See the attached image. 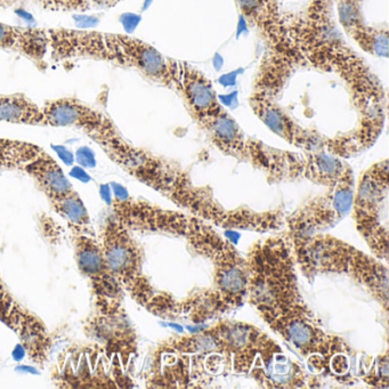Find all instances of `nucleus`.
I'll use <instances>...</instances> for the list:
<instances>
[{
  "label": "nucleus",
  "mask_w": 389,
  "mask_h": 389,
  "mask_svg": "<svg viewBox=\"0 0 389 389\" xmlns=\"http://www.w3.org/2000/svg\"><path fill=\"white\" fill-rule=\"evenodd\" d=\"M111 214L134 234H167L186 241L194 253L208 259L215 268L214 287L207 289L223 312L247 301L246 259L214 225L185 211L169 210L135 196H113Z\"/></svg>",
  "instance_id": "2"
},
{
  "label": "nucleus",
  "mask_w": 389,
  "mask_h": 389,
  "mask_svg": "<svg viewBox=\"0 0 389 389\" xmlns=\"http://www.w3.org/2000/svg\"><path fill=\"white\" fill-rule=\"evenodd\" d=\"M348 36L353 38L362 51L372 56L388 57V31L373 29L362 23L348 33Z\"/></svg>",
  "instance_id": "21"
},
{
  "label": "nucleus",
  "mask_w": 389,
  "mask_h": 389,
  "mask_svg": "<svg viewBox=\"0 0 389 389\" xmlns=\"http://www.w3.org/2000/svg\"><path fill=\"white\" fill-rule=\"evenodd\" d=\"M354 1H357V3H361V0H354Z\"/></svg>",
  "instance_id": "26"
},
{
  "label": "nucleus",
  "mask_w": 389,
  "mask_h": 389,
  "mask_svg": "<svg viewBox=\"0 0 389 389\" xmlns=\"http://www.w3.org/2000/svg\"><path fill=\"white\" fill-rule=\"evenodd\" d=\"M388 160L372 164L354 191V220L374 257L388 262Z\"/></svg>",
  "instance_id": "9"
},
{
  "label": "nucleus",
  "mask_w": 389,
  "mask_h": 389,
  "mask_svg": "<svg viewBox=\"0 0 389 389\" xmlns=\"http://www.w3.org/2000/svg\"><path fill=\"white\" fill-rule=\"evenodd\" d=\"M0 122L39 126L40 105L21 92H0Z\"/></svg>",
  "instance_id": "19"
},
{
  "label": "nucleus",
  "mask_w": 389,
  "mask_h": 389,
  "mask_svg": "<svg viewBox=\"0 0 389 389\" xmlns=\"http://www.w3.org/2000/svg\"><path fill=\"white\" fill-rule=\"evenodd\" d=\"M49 56L54 61L90 60L131 70L169 88L168 59L142 39L124 33L49 28Z\"/></svg>",
  "instance_id": "5"
},
{
  "label": "nucleus",
  "mask_w": 389,
  "mask_h": 389,
  "mask_svg": "<svg viewBox=\"0 0 389 389\" xmlns=\"http://www.w3.org/2000/svg\"><path fill=\"white\" fill-rule=\"evenodd\" d=\"M39 127L75 129L97 144L119 131L110 116L79 98H54L40 105Z\"/></svg>",
  "instance_id": "14"
},
{
  "label": "nucleus",
  "mask_w": 389,
  "mask_h": 389,
  "mask_svg": "<svg viewBox=\"0 0 389 389\" xmlns=\"http://www.w3.org/2000/svg\"><path fill=\"white\" fill-rule=\"evenodd\" d=\"M368 385L377 388H387L388 387V353L385 352L383 355L379 357L374 361L370 373L363 378Z\"/></svg>",
  "instance_id": "23"
},
{
  "label": "nucleus",
  "mask_w": 389,
  "mask_h": 389,
  "mask_svg": "<svg viewBox=\"0 0 389 389\" xmlns=\"http://www.w3.org/2000/svg\"><path fill=\"white\" fill-rule=\"evenodd\" d=\"M68 229L78 270L90 285L94 311L104 315L127 313L125 292L107 265L97 233L73 227Z\"/></svg>",
  "instance_id": "10"
},
{
  "label": "nucleus",
  "mask_w": 389,
  "mask_h": 389,
  "mask_svg": "<svg viewBox=\"0 0 389 389\" xmlns=\"http://www.w3.org/2000/svg\"><path fill=\"white\" fill-rule=\"evenodd\" d=\"M59 388H128L129 373L97 345H72L61 352L52 369Z\"/></svg>",
  "instance_id": "8"
},
{
  "label": "nucleus",
  "mask_w": 389,
  "mask_h": 389,
  "mask_svg": "<svg viewBox=\"0 0 389 389\" xmlns=\"http://www.w3.org/2000/svg\"><path fill=\"white\" fill-rule=\"evenodd\" d=\"M0 322L18 339L31 362L44 368L51 359L54 336L45 322L11 292L0 272Z\"/></svg>",
  "instance_id": "12"
},
{
  "label": "nucleus",
  "mask_w": 389,
  "mask_h": 389,
  "mask_svg": "<svg viewBox=\"0 0 389 389\" xmlns=\"http://www.w3.org/2000/svg\"><path fill=\"white\" fill-rule=\"evenodd\" d=\"M113 164L145 186L170 200L187 214L223 229L277 232L285 224L281 209L255 211L247 207L225 209L208 186L194 184L191 175L175 161L136 146L121 131L98 144Z\"/></svg>",
  "instance_id": "1"
},
{
  "label": "nucleus",
  "mask_w": 389,
  "mask_h": 389,
  "mask_svg": "<svg viewBox=\"0 0 389 389\" xmlns=\"http://www.w3.org/2000/svg\"><path fill=\"white\" fill-rule=\"evenodd\" d=\"M53 210L63 220H66L68 227L83 229V231H94L92 220L86 205L81 199L77 191L73 190L61 199L51 205Z\"/></svg>",
  "instance_id": "20"
},
{
  "label": "nucleus",
  "mask_w": 389,
  "mask_h": 389,
  "mask_svg": "<svg viewBox=\"0 0 389 389\" xmlns=\"http://www.w3.org/2000/svg\"><path fill=\"white\" fill-rule=\"evenodd\" d=\"M159 346L187 357H216V366L253 378L266 388L312 387L305 369L274 339L246 322L220 320L193 336L172 337Z\"/></svg>",
  "instance_id": "3"
},
{
  "label": "nucleus",
  "mask_w": 389,
  "mask_h": 389,
  "mask_svg": "<svg viewBox=\"0 0 389 389\" xmlns=\"http://www.w3.org/2000/svg\"><path fill=\"white\" fill-rule=\"evenodd\" d=\"M354 191V177L327 187V192L309 200L285 218V233L290 239H303L333 229L351 213Z\"/></svg>",
  "instance_id": "11"
},
{
  "label": "nucleus",
  "mask_w": 389,
  "mask_h": 389,
  "mask_svg": "<svg viewBox=\"0 0 389 389\" xmlns=\"http://www.w3.org/2000/svg\"><path fill=\"white\" fill-rule=\"evenodd\" d=\"M97 237L107 265L125 294L157 318H179V300L159 290L144 272V251L134 233L107 211Z\"/></svg>",
  "instance_id": "7"
},
{
  "label": "nucleus",
  "mask_w": 389,
  "mask_h": 389,
  "mask_svg": "<svg viewBox=\"0 0 389 389\" xmlns=\"http://www.w3.org/2000/svg\"><path fill=\"white\" fill-rule=\"evenodd\" d=\"M289 240L298 268L311 282L318 275H346L366 289L383 312L388 313L386 263L327 233Z\"/></svg>",
  "instance_id": "6"
},
{
  "label": "nucleus",
  "mask_w": 389,
  "mask_h": 389,
  "mask_svg": "<svg viewBox=\"0 0 389 389\" xmlns=\"http://www.w3.org/2000/svg\"><path fill=\"white\" fill-rule=\"evenodd\" d=\"M0 49L20 54L38 66L42 64L49 55L47 29L0 21Z\"/></svg>",
  "instance_id": "18"
},
{
  "label": "nucleus",
  "mask_w": 389,
  "mask_h": 389,
  "mask_svg": "<svg viewBox=\"0 0 389 389\" xmlns=\"http://www.w3.org/2000/svg\"><path fill=\"white\" fill-rule=\"evenodd\" d=\"M42 8L51 12H87L92 8L88 0H36Z\"/></svg>",
  "instance_id": "22"
},
{
  "label": "nucleus",
  "mask_w": 389,
  "mask_h": 389,
  "mask_svg": "<svg viewBox=\"0 0 389 389\" xmlns=\"http://www.w3.org/2000/svg\"><path fill=\"white\" fill-rule=\"evenodd\" d=\"M216 149L227 157L249 162L268 174L272 168L274 148L250 138L225 109L198 124Z\"/></svg>",
  "instance_id": "13"
},
{
  "label": "nucleus",
  "mask_w": 389,
  "mask_h": 389,
  "mask_svg": "<svg viewBox=\"0 0 389 389\" xmlns=\"http://www.w3.org/2000/svg\"><path fill=\"white\" fill-rule=\"evenodd\" d=\"M83 333L90 342L101 347L107 357L116 359L129 373L137 355L138 340L127 313L104 315L92 311L83 322Z\"/></svg>",
  "instance_id": "15"
},
{
  "label": "nucleus",
  "mask_w": 389,
  "mask_h": 389,
  "mask_svg": "<svg viewBox=\"0 0 389 389\" xmlns=\"http://www.w3.org/2000/svg\"><path fill=\"white\" fill-rule=\"evenodd\" d=\"M22 0H0V8H11L21 3Z\"/></svg>",
  "instance_id": "25"
},
{
  "label": "nucleus",
  "mask_w": 389,
  "mask_h": 389,
  "mask_svg": "<svg viewBox=\"0 0 389 389\" xmlns=\"http://www.w3.org/2000/svg\"><path fill=\"white\" fill-rule=\"evenodd\" d=\"M92 7H98V8H110L114 7L124 0H88Z\"/></svg>",
  "instance_id": "24"
},
{
  "label": "nucleus",
  "mask_w": 389,
  "mask_h": 389,
  "mask_svg": "<svg viewBox=\"0 0 389 389\" xmlns=\"http://www.w3.org/2000/svg\"><path fill=\"white\" fill-rule=\"evenodd\" d=\"M250 107L256 116L264 122L265 125L281 137L289 144L299 148L306 153L324 150L325 137L303 128L294 121L288 113L277 107L272 98L253 94L250 98Z\"/></svg>",
  "instance_id": "17"
},
{
  "label": "nucleus",
  "mask_w": 389,
  "mask_h": 389,
  "mask_svg": "<svg viewBox=\"0 0 389 389\" xmlns=\"http://www.w3.org/2000/svg\"><path fill=\"white\" fill-rule=\"evenodd\" d=\"M169 88L184 102L196 125L223 110L214 83L199 68L184 61L168 59Z\"/></svg>",
  "instance_id": "16"
},
{
  "label": "nucleus",
  "mask_w": 389,
  "mask_h": 389,
  "mask_svg": "<svg viewBox=\"0 0 389 389\" xmlns=\"http://www.w3.org/2000/svg\"><path fill=\"white\" fill-rule=\"evenodd\" d=\"M244 259L247 301L272 331L292 322L316 318L300 292L297 264L287 233L257 241Z\"/></svg>",
  "instance_id": "4"
}]
</instances>
